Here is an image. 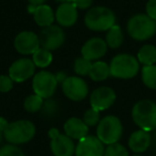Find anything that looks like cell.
I'll return each instance as SVG.
<instances>
[{"label":"cell","mask_w":156,"mask_h":156,"mask_svg":"<svg viewBox=\"0 0 156 156\" xmlns=\"http://www.w3.org/2000/svg\"><path fill=\"white\" fill-rule=\"evenodd\" d=\"M132 118L140 129L150 132L156 128V104L152 101L142 100L135 104Z\"/></svg>","instance_id":"cell-1"},{"label":"cell","mask_w":156,"mask_h":156,"mask_svg":"<svg viewBox=\"0 0 156 156\" xmlns=\"http://www.w3.org/2000/svg\"><path fill=\"white\" fill-rule=\"evenodd\" d=\"M35 126L28 120H18L9 123L3 132V137L9 143L14 145L27 143L34 137Z\"/></svg>","instance_id":"cell-2"},{"label":"cell","mask_w":156,"mask_h":156,"mask_svg":"<svg viewBox=\"0 0 156 156\" xmlns=\"http://www.w3.org/2000/svg\"><path fill=\"white\" fill-rule=\"evenodd\" d=\"M85 25L92 31H108L115 25V15L106 7L92 8L86 14Z\"/></svg>","instance_id":"cell-3"},{"label":"cell","mask_w":156,"mask_h":156,"mask_svg":"<svg viewBox=\"0 0 156 156\" xmlns=\"http://www.w3.org/2000/svg\"><path fill=\"white\" fill-rule=\"evenodd\" d=\"M110 75L120 79H129L138 74L139 61L132 55L121 54L110 62Z\"/></svg>","instance_id":"cell-4"},{"label":"cell","mask_w":156,"mask_h":156,"mask_svg":"<svg viewBox=\"0 0 156 156\" xmlns=\"http://www.w3.org/2000/svg\"><path fill=\"white\" fill-rule=\"evenodd\" d=\"M127 32L136 41H145L155 34L156 22L147 14H137L128 20Z\"/></svg>","instance_id":"cell-5"},{"label":"cell","mask_w":156,"mask_h":156,"mask_svg":"<svg viewBox=\"0 0 156 156\" xmlns=\"http://www.w3.org/2000/svg\"><path fill=\"white\" fill-rule=\"evenodd\" d=\"M123 133V126L119 118L115 115H107L103 118L98 124L96 135L104 144H112L120 140Z\"/></svg>","instance_id":"cell-6"},{"label":"cell","mask_w":156,"mask_h":156,"mask_svg":"<svg viewBox=\"0 0 156 156\" xmlns=\"http://www.w3.org/2000/svg\"><path fill=\"white\" fill-rule=\"evenodd\" d=\"M58 86V78L52 73L41 71L33 77L32 89L37 95L42 98H49L54 95Z\"/></svg>","instance_id":"cell-7"},{"label":"cell","mask_w":156,"mask_h":156,"mask_svg":"<svg viewBox=\"0 0 156 156\" xmlns=\"http://www.w3.org/2000/svg\"><path fill=\"white\" fill-rule=\"evenodd\" d=\"M50 138V149L55 156H73L75 154V143L66 135H63L57 128L48 130Z\"/></svg>","instance_id":"cell-8"},{"label":"cell","mask_w":156,"mask_h":156,"mask_svg":"<svg viewBox=\"0 0 156 156\" xmlns=\"http://www.w3.org/2000/svg\"><path fill=\"white\" fill-rule=\"evenodd\" d=\"M62 91L69 100L79 102L86 98L89 93V88L85 80L78 76L66 77L62 83Z\"/></svg>","instance_id":"cell-9"},{"label":"cell","mask_w":156,"mask_h":156,"mask_svg":"<svg viewBox=\"0 0 156 156\" xmlns=\"http://www.w3.org/2000/svg\"><path fill=\"white\" fill-rule=\"evenodd\" d=\"M39 39L41 47L51 51L58 49L63 45L65 41V34L64 31L59 26L51 25L42 29L39 34Z\"/></svg>","instance_id":"cell-10"},{"label":"cell","mask_w":156,"mask_h":156,"mask_svg":"<svg viewBox=\"0 0 156 156\" xmlns=\"http://www.w3.org/2000/svg\"><path fill=\"white\" fill-rule=\"evenodd\" d=\"M35 72V64L32 59L22 58L12 63L9 69V76L16 83H23L27 80Z\"/></svg>","instance_id":"cell-11"},{"label":"cell","mask_w":156,"mask_h":156,"mask_svg":"<svg viewBox=\"0 0 156 156\" xmlns=\"http://www.w3.org/2000/svg\"><path fill=\"white\" fill-rule=\"evenodd\" d=\"M104 143L95 136H87L78 141L75 149L76 156H104Z\"/></svg>","instance_id":"cell-12"},{"label":"cell","mask_w":156,"mask_h":156,"mask_svg":"<svg viewBox=\"0 0 156 156\" xmlns=\"http://www.w3.org/2000/svg\"><path fill=\"white\" fill-rule=\"evenodd\" d=\"M14 47L22 55H33L41 47L39 35L31 31H23L16 35Z\"/></svg>","instance_id":"cell-13"},{"label":"cell","mask_w":156,"mask_h":156,"mask_svg":"<svg viewBox=\"0 0 156 156\" xmlns=\"http://www.w3.org/2000/svg\"><path fill=\"white\" fill-rule=\"evenodd\" d=\"M115 101V93L109 87H100L95 89L90 96V104L93 109L103 111L108 109Z\"/></svg>","instance_id":"cell-14"},{"label":"cell","mask_w":156,"mask_h":156,"mask_svg":"<svg viewBox=\"0 0 156 156\" xmlns=\"http://www.w3.org/2000/svg\"><path fill=\"white\" fill-rule=\"evenodd\" d=\"M107 43L101 37H92L81 48V57L89 61L101 59L107 52Z\"/></svg>","instance_id":"cell-15"},{"label":"cell","mask_w":156,"mask_h":156,"mask_svg":"<svg viewBox=\"0 0 156 156\" xmlns=\"http://www.w3.org/2000/svg\"><path fill=\"white\" fill-rule=\"evenodd\" d=\"M56 20L62 27H72L76 24L78 18L77 8L73 2L61 3L55 14Z\"/></svg>","instance_id":"cell-16"},{"label":"cell","mask_w":156,"mask_h":156,"mask_svg":"<svg viewBox=\"0 0 156 156\" xmlns=\"http://www.w3.org/2000/svg\"><path fill=\"white\" fill-rule=\"evenodd\" d=\"M64 132L65 135L69 136L73 140H80L88 136L89 133V126L85 123L81 119L78 118H71L64 123Z\"/></svg>","instance_id":"cell-17"},{"label":"cell","mask_w":156,"mask_h":156,"mask_svg":"<svg viewBox=\"0 0 156 156\" xmlns=\"http://www.w3.org/2000/svg\"><path fill=\"white\" fill-rule=\"evenodd\" d=\"M151 143V136L149 132L139 129L134 132L128 139V147L135 153H142L147 151Z\"/></svg>","instance_id":"cell-18"},{"label":"cell","mask_w":156,"mask_h":156,"mask_svg":"<svg viewBox=\"0 0 156 156\" xmlns=\"http://www.w3.org/2000/svg\"><path fill=\"white\" fill-rule=\"evenodd\" d=\"M33 18H34L35 23L43 28L51 26L54 20H56L54 11L47 5H41L35 7L34 11H33Z\"/></svg>","instance_id":"cell-19"},{"label":"cell","mask_w":156,"mask_h":156,"mask_svg":"<svg viewBox=\"0 0 156 156\" xmlns=\"http://www.w3.org/2000/svg\"><path fill=\"white\" fill-rule=\"evenodd\" d=\"M90 78L94 81H103L110 76V66L104 61H95L92 64Z\"/></svg>","instance_id":"cell-20"},{"label":"cell","mask_w":156,"mask_h":156,"mask_svg":"<svg viewBox=\"0 0 156 156\" xmlns=\"http://www.w3.org/2000/svg\"><path fill=\"white\" fill-rule=\"evenodd\" d=\"M139 63L143 64L144 66L147 65H154L156 62V47L153 45H144L139 49L138 56H137Z\"/></svg>","instance_id":"cell-21"},{"label":"cell","mask_w":156,"mask_h":156,"mask_svg":"<svg viewBox=\"0 0 156 156\" xmlns=\"http://www.w3.org/2000/svg\"><path fill=\"white\" fill-rule=\"evenodd\" d=\"M123 32H122L121 28L118 25H115L113 27H111L106 34V43L107 46H109L110 48H118L122 45L123 43Z\"/></svg>","instance_id":"cell-22"},{"label":"cell","mask_w":156,"mask_h":156,"mask_svg":"<svg viewBox=\"0 0 156 156\" xmlns=\"http://www.w3.org/2000/svg\"><path fill=\"white\" fill-rule=\"evenodd\" d=\"M32 61L34 62L35 66L37 67H47L52 61V55L49 50L40 47L34 54L32 55Z\"/></svg>","instance_id":"cell-23"},{"label":"cell","mask_w":156,"mask_h":156,"mask_svg":"<svg viewBox=\"0 0 156 156\" xmlns=\"http://www.w3.org/2000/svg\"><path fill=\"white\" fill-rule=\"evenodd\" d=\"M141 77L147 88L156 90V65L143 66L141 69Z\"/></svg>","instance_id":"cell-24"},{"label":"cell","mask_w":156,"mask_h":156,"mask_svg":"<svg viewBox=\"0 0 156 156\" xmlns=\"http://www.w3.org/2000/svg\"><path fill=\"white\" fill-rule=\"evenodd\" d=\"M43 104L44 101L41 96L37 95V94H32V95H29L25 100L24 108L28 112H37L43 107Z\"/></svg>","instance_id":"cell-25"},{"label":"cell","mask_w":156,"mask_h":156,"mask_svg":"<svg viewBox=\"0 0 156 156\" xmlns=\"http://www.w3.org/2000/svg\"><path fill=\"white\" fill-rule=\"evenodd\" d=\"M92 64H93L92 61L87 60V59L83 58V57H79L74 62V71L79 76L89 75L92 69Z\"/></svg>","instance_id":"cell-26"},{"label":"cell","mask_w":156,"mask_h":156,"mask_svg":"<svg viewBox=\"0 0 156 156\" xmlns=\"http://www.w3.org/2000/svg\"><path fill=\"white\" fill-rule=\"evenodd\" d=\"M104 156H129L128 155L127 150L125 147H123L120 143H112L109 144L108 147L105 149Z\"/></svg>","instance_id":"cell-27"},{"label":"cell","mask_w":156,"mask_h":156,"mask_svg":"<svg viewBox=\"0 0 156 156\" xmlns=\"http://www.w3.org/2000/svg\"><path fill=\"white\" fill-rule=\"evenodd\" d=\"M83 121L87 124L88 126H95L96 124L100 123V111L91 108L88 109L85 112L83 118Z\"/></svg>","instance_id":"cell-28"},{"label":"cell","mask_w":156,"mask_h":156,"mask_svg":"<svg viewBox=\"0 0 156 156\" xmlns=\"http://www.w3.org/2000/svg\"><path fill=\"white\" fill-rule=\"evenodd\" d=\"M0 156H25V154L16 145L7 144L0 149Z\"/></svg>","instance_id":"cell-29"},{"label":"cell","mask_w":156,"mask_h":156,"mask_svg":"<svg viewBox=\"0 0 156 156\" xmlns=\"http://www.w3.org/2000/svg\"><path fill=\"white\" fill-rule=\"evenodd\" d=\"M13 83L14 81L12 80L10 76L1 75L0 76V92L7 93V92L11 91L13 88Z\"/></svg>","instance_id":"cell-30"},{"label":"cell","mask_w":156,"mask_h":156,"mask_svg":"<svg viewBox=\"0 0 156 156\" xmlns=\"http://www.w3.org/2000/svg\"><path fill=\"white\" fill-rule=\"evenodd\" d=\"M147 15L156 22V0H149L145 7Z\"/></svg>","instance_id":"cell-31"},{"label":"cell","mask_w":156,"mask_h":156,"mask_svg":"<svg viewBox=\"0 0 156 156\" xmlns=\"http://www.w3.org/2000/svg\"><path fill=\"white\" fill-rule=\"evenodd\" d=\"M72 2L74 3V5H75L77 9L85 10L91 7L93 0H72Z\"/></svg>","instance_id":"cell-32"},{"label":"cell","mask_w":156,"mask_h":156,"mask_svg":"<svg viewBox=\"0 0 156 156\" xmlns=\"http://www.w3.org/2000/svg\"><path fill=\"white\" fill-rule=\"evenodd\" d=\"M8 125H9V123H8L7 120L5 118H0V132H5V129L8 127Z\"/></svg>","instance_id":"cell-33"},{"label":"cell","mask_w":156,"mask_h":156,"mask_svg":"<svg viewBox=\"0 0 156 156\" xmlns=\"http://www.w3.org/2000/svg\"><path fill=\"white\" fill-rule=\"evenodd\" d=\"M29 2H30L31 5L33 7H37V5H44L46 0H28Z\"/></svg>","instance_id":"cell-34"},{"label":"cell","mask_w":156,"mask_h":156,"mask_svg":"<svg viewBox=\"0 0 156 156\" xmlns=\"http://www.w3.org/2000/svg\"><path fill=\"white\" fill-rule=\"evenodd\" d=\"M61 3H66V2H72V0H57Z\"/></svg>","instance_id":"cell-35"},{"label":"cell","mask_w":156,"mask_h":156,"mask_svg":"<svg viewBox=\"0 0 156 156\" xmlns=\"http://www.w3.org/2000/svg\"><path fill=\"white\" fill-rule=\"evenodd\" d=\"M2 138H3V133L0 132V143L2 142Z\"/></svg>","instance_id":"cell-36"},{"label":"cell","mask_w":156,"mask_h":156,"mask_svg":"<svg viewBox=\"0 0 156 156\" xmlns=\"http://www.w3.org/2000/svg\"><path fill=\"white\" fill-rule=\"evenodd\" d=\"M134 156H141V155H134Z\"/></svg>","instance_id":"cell-37"}]
</instances>
